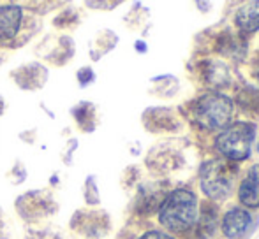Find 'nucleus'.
I'll use <instances>...</instances> for the list:
<instances>
[{"label": "nucleus", "instance_id": "3", "mask_svg": "<svg viewBox=\"0 0 259 239\" xmlns=\"http://www.w3.org/2000/svg\"><path fill=\"white\" fill-rule=\"evenodd\" d=\"M236 167L228 158H213L201 167V190L213 201H224L235 187Z\"/></svg>", "mask_w": 259, "mask_h": 239}, {"label": "nucleus", "instance_id": "9", "mask_svg": "<svg viewBox=\"0 0 259 239\" xmlns=\"http://www.w3.org/2000/svg\"><path fill=\"white\" fill-rule=\"evenodd\" d=\"M103 213L99 211H76L71 218V229L83 236L99 237L104 232L106 220Z\"/></svg>", "mask_w": 259, "mask_h": 239}, {"label": "nucleus", "instance_id": "21", "mask_svg": "<svg viewBox=\"0 0 259 239\" xmlns=\"http://www.w3.org/2000/svg\"><path fill=\"white\" fill-rule=\"evenodd\" d=\"M9 178L13 183H23L25 178H27V169H25V165L21 164L20 160L18 162H14V165H13V169L9 171Z\"/></svg>", "mask_w": 259, "mask_h": 239}, {"label": "nucleus", "instance_id": "28", "mask_svg": "<svg viewBox=\"0 0 259 239\" xmlns=\"http://www.w3.org/2000/svg\"><path fill=\"white\" fill-rule=\"evenodd\" d=\"M257 151H259V141H257Z\"/></svg>", "mask_w": 259, "mask_h": 239}, {"label": "nucleus", "instance_id": "23", "mask_svg": "<svg viewBox=\"0 0 259 239\" xmlns=\"http://www.w3.org/2000/svg\"><path fill=\"white\" fill-rule=\"evenodd\" d=\"M196 7H198L201 13H208V11L211 9V2L210 0H194Z\"/></svg>", "mask_w": 259, "mask_h": 239}, {"label": "nucleus", "instance_id": "16", "mask_svg": "<svg viewBox=\"0 0 259 239\" xmlns=\"http://www.w3.org/2000/svg\"><path fill=\"white\" fill-rule=\"evenodd\" d=\"M13 2L25 7L30 13L37 14V16H46V14L60 11L62 7L69 6L72 0H13Z\"/></svg>", "mask_w": 259, "mask_h": 239}, {"label": "nucleus", "instance_id": "10", "mask_svg": "<svg viewBox=\"0 0 259 239\" xmlns=\"http://www.w3.org/2000/svg\"><path fill=\"white\" fill-rule=\"evenodd\" d=\"M252 223V216L247 209L243 208H233L222 218V232L226 237L240 239L247 234Z\"/></svg>", "mask_w": 259, "mask_h": 239}, {"label": "nucleus", "instance_id": "22", "mask_svg": "<svg viewBox=\"0 0 259 239\" xmlns=\"http://www.w3.org/2000/svg\"><path fill=\"white\" fill-rule=\"evenodd\" d=\"M140 239H175V237L166 232H160V230H150V232L143 234Z\"/></svg>", "mask_w": 259, "mask_h": 239}, {"label": "nucleus", "instance_id": "12", "mask_svg": "<svg viewBox=\"0 0 259 239\" xmlns=\"http://www.w3.org/2000/svg\"><path fill=\"white\" fill-rule=\"evenodd\" d=\"M235 23L240 30L252 34L259 30V0H245L235 13Z\"/></svg>", "mask_w": 259, "mask_h": 239}, {"label": "nucleus", "instance_id": "26", "mask_svg": "<svg viewBox=\"0 0 259 239\" xmlns=\"http://www.w3.org/2000/svg\"><path fill=\"white\" fill-rule=\"evenodd\" d=\"M136 49H138V51H141V53H145V51H147V46H145L143 41H138L136 42Z\"/></svg>", "mask_w": 259, "mask_h": 239}, {"label": "nucleus", "instance_id": "24", "mask_svg": "<svg viewBox=\"0 0 259 239\" xmlns=\"http://www.w3.org/2000/svg\"><path fill=\"white\" fill-rule=\"evenodd\" d=\"M6 237V220H4V213L0 211V239Z\"/></svg>", "mask_w": 259, "mask_h": 239}, {"label": "nucleus", "instance_id": "20", "mask_svg": "<svg viewBox=\"0 0 259 239\" xmlns=\"http://www.w3.org/2000/svg\"><path fill=\"white\" fill-rule=\"evenodd\" d=\"M76 79H78L79 86H89L92 85L94 81H96V72H94L92 67H89V65H85V67L78 69V72H76Z\"/></svg>", "mask_w": 259, "mask_h": 239}, {"label": "nucleus", "instance_id": "17", "mask_svg": "<svg viewBox=\"0 0 259 239\" xmlns=\"http://www.w3.org/2000/svg\"><path fill=\"white\" fill-rule=\"evenodd\" d=\"M123 25H127L134 32H141L150 25V9L145 7L141 2H134L133 7L123 16Z\"/></svg>", "mask_w": 259, "mask_h": 239}, {"label": "nucleus", "instance_id": "5", "mask_svg": "<svg viewBox=\"0 0 259 239\" xmlns=\"http://www.w3.org/2000/svg\"><path fill=\"white\" fill-rule=\"evenodd\" d=\"M233 114V102L221 93H205L192 104V119L201 129L219 130L229 123Z\"/></svg>", "mask_w": 259, "mask_h": 239}, {"label": "nucleus", "instance_id": "15", "mask_svg": "<svg viewBox=\"0 0 259 239\" xmlns=\"http://www.w3.org/2000/svg\"><path fill=\"white\" fill-rule=\"evenodd\" d=\"M81 21H83V13L76 6L69 4V6L62 7V9L58 11V14L53 18L52 25L58 32H65V34H67L69 30L78 28L79 25H81Z\"/></svg>", "mask_w": 259, "mask_h": 239}, {"label": "nucleus", "instance_id": "1", "mask_svg": "<svg viewBox=\"0 0 259 239\" xmlns=\"http://www.w3.org/2000/svg\"><path fill=\"white\" fill-rule=\"evenodd\" d=\"M42 28V16L30 13L14 2L0 4V46L20 48Z\"/></svg>", "mask_w": 259, "mask_h": 239}, {"label": "nucleus", "instance_id": "11", "mask_svg": "<svg viewBox=\"0 0 259 239\" xmlns=\"http://www.w3.org/2000/svg\"><path fill=\"white\" fill-rule=\"evenodd\" d=\"M238 199L245 208H259V165H252L240 183Z\"/></svg>", "mask_w": 259, "mask_h": 239}, {"label": "nucleus", "instance_id": "7", "mask_svg": "<svg viewBox=\"0 0 259 239\" xmlns=\"http://www.w3.org/2000/svg\"><path fill=\"white\" fill-rule=\"evenodd\" d=\"M18 213L27 222H41L57 211L58 204L53 194L48 190H30L16 199L14 202Z\"/></svg>", "mask_w": 259, "mask_h": 239}, {"label": "nucleus", "instance_id": "18", "mask_svg": "<svg viewBox=\"0 0 259 239\" xmlns=\"http://www.w3.org/2000/svg\"><path fill=\"white\" fill-rule=\"evenodd\" d=\"M127 0H83L85 7L92 11H113L116 7H120Z\"/></svg>", "mask_w": 259, "mask_h": 239}, {"label": "nucleus", "instance_id": "14", "mask_svg": "<svg viewBox=\"0 0 259 239\" xmlns=\"http://www.w3.org/2000/svg\"><path fill=\"white\" fill-rule=\"evenodd\" d=\"M116 44H118V35L113 30H109V28H103V30H99L94 35L89 44L90 58L94 62L101 60L104 55H108L111 49H115Z\"/></svg>", "mask_w": 259, "mask_h": 239}, {"label": "nucleus", "instance_id": "27", "mask_svg": "<svg viewBox=\"0 0 259 239\" xmlns=\"http://www.w3.org/2000/svg\"><path fill=\"white\" fill-rule=\"evenodd\" d=\"M256 78H257V81H259V65L256 67Z\"/></svg>", "mask_w": 259, "mask_h": 239}, {"label": "nucleus", "instance_id": "4", "mask_svg": "<svg viewBox=\"0 0 259 239\" xmlns=\"http://www.w3.org/2000/svg\"><path fill=\"white\" fill-rule=\"evenodd\" d=\"M254 137H256V127L252 123L238 122L226 127L215 139V148L224 158L231 162L245 160L250 155Z\"/></svg>", "mask_w": 259, "mask_h": 239}, {"label": "nucleus", "instance_id": "8", "mask_svg": "<svg viewBox=\"0 0 259 239\" xmlns=\"http://www.w3.org/2000/svg\"><path fill=\"white\" fill-rule=\"evenodd\" d=\"M11 79L20 90L25 92H37L48 83L50 71L42 62H25L11 71Z\"/></svg>", "mask_w": 259, "mask_h": 239}, {"label": "nucleus", "instance_id": "2", "mask_svg": "<svg viewBox=\"0 0 259 239\" xmlns=\"http://www.w3.org/2000/svg\"><path fill=\"white\" fill-rule=\"evenodd\" d=\"M159 222L173 232H185L198 222V199L189 190H175L160 202Z\"/></svg>", "mask_w": 259, "mask_h": 239}, {"label": "nucleus", "instance_id": "6", "mask_svg": "<svg viewBox=\"0 0 259 239\" xmlns=\"http://www.w3.org/2000/svg\"><path fill=\"white\" fill-rule=\"evenodd\" d=\"M34 51L42 60V64L53 65V67H64L74 58L76 42L65 32H48L35 44Z\"/></svg>", "mask_w": 259, "mask_h": 239}, {"label": "nucleus", "instance_id": "25", "mask_svg": "<svg viewBox=\"0 0 259 239\" xmlns=\"http://www.w3.org/2000/svg\"><path fill=\"white\" fill-rule=\"evenodd\" d=\"M4 113H6V99L0 95V118L4 116Z\"/></svg>", "mask_w": 259, "mask_h": 239}, {"label": "nucleus", "instance_id": "19", "mask_svg": "<svg viewBox=\"0 0 259 239\" xmlns=\"http://www.w3.org/2000/svg\"><path fill=\"white\" fill-rule=\"evenodd\" d=\"M83 194H85V201L89 204H99V190H97V183L94 176H89L83 185Z\"/></svg>", "mask_w": 259, "mask_h": 239}, {"label": "nucleus", "instance_id": "13", "mask_svg": "<svg viewBox=\"0 0 259 239\" xmlns=\"http://www.w3.org/2000/svg\"><path fill=\"white\" fill-rule=\"evenodd\" d=\"M71 116L74 118L76 125L81 132H94L99 123V116H97V107L92 102H78L74 107H71Z\"/></svg>", "mask_w": 259, "mask_h": 239}]
</instances>
